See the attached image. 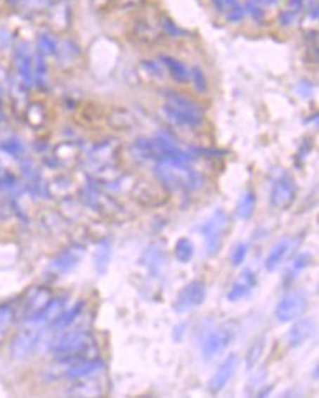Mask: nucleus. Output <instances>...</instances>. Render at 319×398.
Segmentation results:
<instances>
[{"mask_svg":"<svg viewBox=\"0 0 319 398\" xmlns=\"http://www.w3.org/2000/svg\"><path fill=\"white\" fill-rule=\"evenodd\" d=\"M72 22V8L69 0H57L48 7V24L54 30H67Z\"/></svg>","mask_w":319,"mask_h":398,"instance_id":"20","label":"nucleus"},{"mask_svg":"<svg viewBox=\"0 0 319 398\" xmlns=\"http://www.w3.org/2000/svg\"><path fill=\"white\" fill-rule=\"evenodd\" d=\"M44 338V325L41 323L27 321V325L22 326V328L14 335V338L11 340V355L15 360H27L29 357H32L37 348L41 347V342Z\"/></svg>","mask_w":319,"mask_h":398,"instance_id":"3","label":"nucleus"},{"mask_svg":"<svg viewBox=\"0 0 319 398\" xmlns=\"http://www.w3.org/2000/svg\"><path fill=\"white\" fill-rule=\"evenodd\" d=\"M84 253H86V248L84 246L74 245L65 248L64 251H60V253L48 263V271L57 276L72 273L74 269L79 267V263L84 259Z\"/></svg>","mask_w":319,"mask_h":398,"instance_id":"7","label":"nucleus"},{"mask_svg":"<svg viewBox=\"0 0 319 398\" xmlns=\"http://www.w3.org/2000/svg\"><path fill=\"white\" fill-rule=\"evenodd\" d=\"M245 11H246V15H249L252 20L258 22V24H263L266 20V12H264V7L258 6V4H254L252 0H247L245 4Z\"/></svg>","mask_w":319,"mask_h":398,"instance_id":"45","label":"nucleus"},{"mask_svg":"<svg viewBox=\"0 0 319 398\" xmlns=\"http://www.w3.org/2000/svg\"><path fill=\"white\" fill-rule=\"evenodd\" d=\"M119 144L114 139H104L97 143L91 151V161L100 167L114 166L112 162L117 159Z\"/></svg>","mask_w":319,"mask_h":398,"instance_id":"19","label":"nucleus"},{"mask_svg":"<svg viewBox=\"0 0 319 398\" xmlns=\"http://www.w3.org/2000/svg\"><path fill=\"white\" fill-rule=\"evenodd\" d=\"M247 253H249V245H247V243H237V245L233 248L231 255H229L233 267H241L247 258Z\"/></svg>","mask_w":319,"mask_h":398,"instance_id":"43","label":"nucleus"},{"mask_svg":"<svg viewBox=\"0 0 319 398\" xmlns=\"http://www.w3.org/2000/svg\"><path fill=\"white\" fill-rule=\"evenodd\" d=\"M291 245H292L291 238L286 236V238H281V240H279L276 245L273 246V250L269 251V255L266 256V259H264L266 271H276V269L281 267V263L286 259L287 253H289Z\"/></svg>","mask_w":319,"mask_h":398,"instance_id":"23","label":"nucleus"},{"mask_svg":"<svg viewBox=\"0 0 319 398\" xmlns=\"http://www.w3.org/2000/svg\"><path fill=\"white\" fill-rule=\"evenodd\" d=\"M164 104L171 105L177 110H184V113L194 114V116L204 117V108L201 103H197L193 97L183 94L177 91H164Z\"/></svg>","mask_w":319,"mask_h":398,"instance_id":"17","label":"nucleus"},{"mask_svg":"<svg viewBox=\"0 0 319 398\" xmlns=\"http://www.w3.org/2000/svg\"><path fill=\"white\" fill-rule=\"evenodd\" d=\"M229 226H231V221H229V214L224 210H216L209 219L204 221L199 233L206 238V255L209 258H214L221 251Z\"/></svg>","mask_w":319,"mask_h":398,"instance_id":"4","label":"nucleus"},{"mask_svg":"<svg viewBox=\"0 0 319 398\" xmlns=\"http://www.w3.org/2000/svg\"><path fill=\"white\" fill-rule=\"evenodd\" d=\"M189 82L193 84L194 89L201 92V94H206L207 89H209V82H207L206 72H204L199 65H193V68L189 69Z\"/></svg>","mask_w":319,"mask_h":398,"instance_id":"36","label":"nucleus"},{"mask_svg":"<svg viewBox=\"0 0 319 398\" xmlns=\"http://www.w3.org/2000/svg\"><path fill=\"white\" fill-rule=\"evenodd\" d=\"M254 4H258L261 7H276L279 0H252Z\"/></svg>","mask_w":319,"mask_h":398,"instance_id":"51","label":"nucleus"},{"mask_svg":"<svg viewBox=\"0 0 319 398\" xmlns=\"http://www.w3.org/2000/svg\"><path fill=\"white\" fill-rule=\"evenodd\" d=\"M0 114H2V96H0Z\"/></svg>","mask_w":319,"mask_h":398,"instance_id":"53","label":"nucleus"},{"mask_svg":"<svg viewBox=\"0 0 319 398\" xmlns=\"http://www.w3.org/2000/svg\"><path fill=\"white\" fill-rule=\"evenodd\" d=\"M256 203H258V196H256V193L252 191V189H246V191L242 193V196L239 198L237 206H236L237 219H241V221L251 219L252 214H254Z\"/></svg>","mask_w":319,"mask_h":398,"instance_id":"29","label":"nucleus"},{"mask_svg":"<svg viewBox=\"0 0 319 398\" xmlns=\"http://www.w3.org/2000/svg\"><path fill=\"white\" fill-rule=\"evenodd\" d=\"M256 285H258V276L252 273V269L249 268H245L241 273H239V276L236 278V281H234V285L231 286V290L228 291V302H241L242 298H246V296H249L252 293V290L256 288Z\"/></svg>","mask_w":319,"mask_h":398,"instance_id":"15","label":"nucleus"},{"mask_svg":"<svg viewBox=\"0 0 319 398\" xmlns=\"http://www.w3.org/2000/svg\"><path fill=\"white\" fill-rule=\"evenodd\" d=\"M148 0H110V7L114 11H121V12H134L141 11Z\"/></svg>","mask_w":319,"mask_h":398,"instance_id":"41","label":"nucleus"},{"mask_svg":"<svg viewBox=\"0 0 319 398\" xmlns=\"http://www.w3.org/2000/svg\"><path fill=\"white\" fill-rule=\"evenodd\" d=\"M37 47L39 52L42 56H54L57 54V49H59V42H57L56 34L52 30L44 29L37 35Z\"/></svg>","mask_w":319,"mask_h":398,"instance_id":"31","label":"nucleus"},{"mask_svg":"<svg viewBox=\"0 0 319 398\" xmlns=\"http://www.w3.org/2000/svg\"><path fill=\"white\" fill-rule=\"evenodd\" d=\"M157 22H159V27H161L164 35H169V37H183V35H185V30L181 29L169 15H166V14L159 15Z\"/></svg>","mask_w":319,"mask_h":398,"instance_id":"39","label":"nucleus"},{"mask_svg":"<svg viewBox=\"0 0 319 398\" xmlns=\"http://www.w3.org/2000/svg\"><path fill=\"white\" fill-rule=\"evenodd\" d=\"M56 161H59V165H64V162L72 161V159L77 158V148L74 144H60L57 146L56 153H54Z\"/></svg>","mask_w":319,"mask_h":398,"instance_id":"42","label":"nucleus"},{"mask_svg":"<svg viewBox=\"0 0 319 398\" xmlns=\"http://www.w3.org/2000/svg\"><path fill=\"white\" fill-rule=\"evenodd\" d=\"M24 116L32 129H41L44 124L47 122V109L42 103L34 101V103H29L27 108L24 109Z\"/></svg>","mask_w":319,"mask_h":398,"instance_id":"26","label":"nucleus"},{"mask_svg":"<svg viewBox=\"0 0 319 398\" xmlns=\"http://www.w3.org/2000/svg\"><path fill=\"white\" fill-rule=\"evenodd\" d=\"M17 309L12 303H4L0 304V342L6 337L7 331L11 330L12 323L15 320Z\"/></svg>","mask_w":319,"mask_h":398,"instance_id":"35","label":"nucleus"},{"mask_svg":"<svg viewBox=\"0 0 319 398\" xmlns=\"http://www.w3.org/2000/svg\"><path fill=\"white\" fill-rule=\"evenodd\" d=\"M14 64L19 81L24 84L25 87L34 86V54L30 52V47L27 42L19 41L14 46Z\"/></svg>","mask_w":319,"mask_h":398,"instance_id":"9","label":"nucleus"},{"mask_svg":"<svg viewBox=\"0 0 319 398\" xmlns=\"http://www.w3.org/2000/svg\"><path fill=\"white\" fill-rule=\"evenodd\" d=\"M164 37L161 27H159V22L149 17H137L131 25V39L134 42L145 44V46H152L157 44Z\"/></svg>","mask_w":319,"mask_h":398,"instance_id":"11","label":"nucleus"},{"mask_svg":"<svg viewBox=\"0 0 319 398\" xmlns=\"http://www.w3.org/2000/svg\"><path fill=\"white\" fill-rule=\"evenodd\" d=\"M104 368V361L100 358H84V360L77 361H70L67 368L62 371L64 378L69 380H79V378H86L92 377V375L99 373V371Z\"/></svg>","mask_w":319,"mask_h":398,"instance_id":"14","label":"nucleus"},{"mask_svg":"<svg viewBox=\"0 0 319 398\" xmlns=\"http://www.w3.org/2000/svg\"><path fill=\"white\" fill-rule=\"evenodd\" d=\"M143 261L152 275H159V273L166 268V253H164L162 248H159L157 245H152L144 253Z\"/></svg>","mask_w":319,"mask_h":398,"instance_id":"27","label":"nucleus"},{"mask_svg":"<svg viewBox=\"0 0 319 398\" xmlns=\"http://www.w3.org/2000/svg\"><path fill=\"white\" fill-rule=\"evenodd\" d=\"M91 7L97 12H104L110 7V0H91Z\"/></svg>","mask_w":319,"mask_h":398,"instance_id":"49","label":"nucleus"},{"mask_svg":"<svg viewBox=\"0 0 319 398\" xmlns=\"http://www.w3.org/2000/svg\"><path fill=\"white\" fill-rule=\"evenodd\" d=\"M154 174L159 186L171 193H194L204 186V176L190 165H177V162H156Z\"/></svg>","mask_w":319,"mask_h":398,"instance_id":"2","label":"nucleus"},{"mask_svg":"<svg viewBox=\"0 0 319 398\" xmlns=\"http://www.w3.org/2000/svg\"><path fill=\"white\" fill-rule=\"evenodd\" d=\"M139 68L150 81H162L164 74H166V70H164L159 60H143L139 64Z\"/></svg>","mask_w":319,"mask_h":398,"instance_id":"38","label":"nucleus"},{"mask_svg":"<svg viewBox=\"0 0 319 398\" xmlns=\"http://www.w3.org/2000/svg\"><path fill=\"white\" fill-rule=\"evenodd\" d=\"M94 377V375H92ZM70 395H77V397H92V395H100L99 390V383L94 382L91 377L86 378H79L77 383L70 388Z\"/></svg>","mask_w":319,"mask_h":398,"instance_id":"33","label":"nucleus"},{"mask_svg":"<svg viewBox=\"0 0 319 398\" xmlns=\"http://www.w3.org/2000/svg\"><path fill=\"white\" fill-rule=\"evenodd\" d=\"M159 62L169 76L174 79L177 84H188L189 82V68L184 64L183 60H179L177 57L164 54L159 57Z\"/></svg>","mask_w":319,"mask_h":398,"instance_id":"24","label":"nucleus"},{"mask_svg":"<svg viewBox=\"0 0 319 398\" xmlns=\"http://www.w3.org/2000/svg\"><path fill=\"white\" fill-rule=\"evenodd\" d=\"M162 114L171 124H174V126L181 127V129H185V131L201 129L204 121H206V117L194 116V114L184 113V110H177L167 104L162 105Z\"/></svg>","mask_w":319,"mask_h":398,"instance_id":"16","label":"nucleus"},{"mask_svg":"<svg viewBox=\"0 0 319 398\" xmlns=\"http://www.w3.org/2000/svg\"><path fill=\"white\" fill-rule=\"evenodd\" d=\"M212 7L221 17L231 24H239L246 19V11L239 0H211Z\"/></svg>","mask_w":319,"mask_h":398,"instance_id":"21","label":"nucleus"},{"mask_svg":"<svg viewBox=\"0 0 319 398\" xmlns=\"http://www.w3.org/2000/svg\"><path fill=\"white\" fill-rule=\"evenodd\" d=\"M52 298H54V296L51 295V291H48L46 286H35V288L30 290L27 296H25L24 304L20 307L22 320L24 321L35 320L39 313L47 307V303L51 302Z\"/></svg>","mask_w":319,"mask_h":398,"instance_id":"12","label":"nucleus"},{"mask_svg":"<svg viewBox=\"0 0 319 398\" xmlns=\"http://www.w3.org/2000/svg\"><path fill=\"white\" fill-rule=\"evenodd\" d=\"M48 348L52 355L59 360V364H70V361L96 357V340L91 331L82 326L59 335L48 345Z\"/></svg>","mask_w":319,"mask_h":398,"instance_id":"1","label":"nucleus"},{"mask_svg":"<svg viewBox=\"0 0 319 398\" xmlns=\"http://www.w3.org/2000/svg\"><path fill=\"white\" fill-rule=\"evenodd\" d=\"M0 149H2L4 153L11 154L12 158H20L22 154L25 153V146L22 144L19 139H15V138H12V139H8V141H4V143L0 144Z\"/></svg>","mask_w":319,"mask_h":398,"instance_id":"44","label":"nucleus"},{"mask_svg":"<svg viewBox=\"0 0 319 398\" xmlns=\"http://www.w3.org/2000/svg\"><path fill=\"white\" fill-rule=\"evenodd\" d=\"M132 154L141 161H154L157 162V151H156V144H154V139L148 138H139L134 141L131 148Z\"/></svg>","mask_w":319,"mask_h":398,"instance_id":"28","label":"nucleus"},{"mask_svg":"<svg viewBox=\"0 0 319 398\" xmlns=\"http://www.w3.org/2000/svg\"><path fill=\"white\" fill-rule=\"evenodd\" d=\"M309 153H311V146H309V148H308V146H303V148H301V149H299V156H298L299 161H301V162H303V161H304V159H306V156H308V154H309Z\"/></svg>","mask_w":319,"mask_h":398,"instance_id":"52","label":"nucleus"},{"mask_svg":"<svg viewBox=\"0 0 319 398\" xmlns=\"http://www.w3.org/2000/svg\"><path fill=\"white\" fill-rule=\"evenodd\" d=\"M110 251H112V248H110V243L109 241H102L99 248H97V253H96V267H97V271L100 273V275H104L105 269L109 267V261H110Z\"/></svg>","mask_w":319,"mask_h":398,"instance_id":"37","label":"nucleus"},{"mask_svg":"<svg viewBox=\"0 0 319 398\" xmlns=\"http://www.w3.org/2000/svg\"><path fill=\"white\" fill-rule=\"evenodd\" d=\"M207 288L201 280H193L184 286L183 290L177 293V298L172 303V309L177 315H184V313L193 312L197 307L206 302Z\"/></svg>","mask_w":319,"mask_h":398,"instance_id":"6","label":"nucleus"},{"mask_svg":"<svg viewBox=\"0 0 319 398\" xmlns=\"http://www.w3.org/2000/svg\"><path fill=\"white\" fill-rule=\"evenodd\" d=\"M298 17L299 14H294V12L291 11H285L281 12V15H279V22H281V25H285V27H291V25L296 24Z\"/></svg>","mask_w":319,"mask_h":398,"instance_id":"47","label":"nucleus"},{"mask_svg":"<svg viewBox=\"0 0 319 398\" xmlns=\"http://www.w3.org/2000/svg\"><path fill=\"white\" fill-rule=\"evenodd\" d=\"M194 253H196V246H194L193 240H189L185 236L177 240L174 246V256L179 263H189L194 258Z\"/></svg>","mask_w":319,"mask_h":398,"instance_id":"34","label":"nucleus"},{"mask_svg":"<svg viewBox=\"0 0 319 398\" xmlns=\"http://www.w3.org/2000/svg\"><path fill=\"white\" fill-rule=\"evenodd\" d=\"M233 342V331L228 326H219V328L212 330L211 333H207V337L204 338L201 345V355L206 361H211L212 358L219 357L226 348L229 347V343Z\"/></svg>","mask_w":319,"mask_h":398,"instance_id":"10","label":"nucleus"},{"mask_svg":"<svg viewBox=\"0 0 319 398\" xmlns=\"http://www.w3.org/2000/svg\"><path fill=\"white\" fill-rule=\"evenodd\" d=\"M105 122L112 131L116 132H127L136 126V117L129 109L126 108H114L109 110L105 116Z\"/></svg>","mask_w":319,"mask_h":398,"instance_id":"22","label":"nucleus"},{"mask_svg":"<svg viewBox=\"0 0 319 398\" xmlns=\"http://www.w3.org/2000/svg\"><path fill=\"white\" fill-rule=\"evenodd\" d=\"M316 333V323L313 320H299L286 333V343L289 348H299Z\"/></svg>","mask_w":319,"mask_h":398,"instance_id":"18","label":"nucleus"},{"mask_svg":"<svg viewBox=\"0 0 319 398\" xmlns=\"http://www.w3.org/2000/svg\"><path fill=\"white\" fill-rule=\"evenodd\" d=\"M296 193H298V189H296L294 179L291 176L282 174L274 181L269 201H271V206L276 207V210H289L296 199Z\"/></svg>","mask_w":319,"mask_h":398,"instance_id":"8","label":"nucleus"},{"mask_svg":"<svg viewBox=\"0 0 319 398\" xmlns=\"http://www.w3.org/2000/svg\"><path fill=\"white\" fill-rule=\"evenodd\" d=\"M306 309H308V295L304 290H296L279 300L276 309H274V316L278 321L289 323L303 316Z\"/></svg>","mask_w":319,"mask_h":398,"instance_id":"5","label":"nucleus"},{"mask_svg":"<svg viewBox=\"0 0 319 398\" xmlns=\"http://www.w3.org/2000/svg\"><path fill=\"white\" fill-rule=\"evenodd\" d=\"M84 307H86V302L84 300H79V302H75L72 307H65L62 312L57 315L54 320H52L48 325H51L52 330L56 331H60V330H67L72 323L77 320V316L81 315Z\"/></svg>","mask_w":319,"mask_h":398,"instance_id":"25","label":"nucleus"},{"mask_svg":"<svg viewBox=\"0 0 319 398\" xmlns=\"http://www.w3.org/2000/svg\"><path fill=\"white\" fill-rule=\"evenodd\" d=\"M185 328H188V325H185V323H179V325L176 326V328H174V340H176V342H181V340H183L184 333H185Z\"/></svg>","mask_w":319,"mask_h":398,"instance_id":"50","label":"nucleus"},{"mask_svg":"<svg viewBox=\"0 0 319 398\" xmlns=\"http://www.w3.org/2000/svg\"><path fill=\"white\" fill-rule=\"evenodd\" d=\"M264 352V338H258L256 342H252V345L247 348L246 353V366L247 368H254L258 365V361L261 360V355Z\"/></svg>","mask_w":319,"mask_h":398,"instance_id":"40","label":"nucleus"},{"mask_svg":"<svg viewBox=\"0 0 319 398\" xmlns=\"http://www.w3.org/2000/svg\"><path fill=\"white\" fill-rule=\"evenodd\" d=\"M304 7H306V0H291L289 6H287V11L301 15V12H303Z\"/></svg>","mask_w":319,"mask_h":398,"instance_id":"48","label":"nucleus"},{"mask_svg":"<svg viewBox=\"0 0 319 398\" xmlns=\"http://www.w3.org/2000/svg\"><path fill=\"white\" fill-rule=\"evenodd\" d=\"M266 377H268V370L266 368H261L259 371H256L254 375H251V378H249V382H247V393H251L254 392V390H258V388L261 387V383L264 382Z\"/></svg>","mask_w":319,"mask_h":398,"instance_id":"46","label":"nucleus"},{"mask_svg":"<svg viewBox=\"0 0 319 398\" xmlns=\"http://www.w3.org/2000/svg\"><path fill=\"white\" fill-rule=\"evenodd\" d=\"M56 56L62 65H72L81 59V49L74 41H65L64 44H59Z\"/></svg>","mask_w":319,"mask_h":398,"instance_id":"30","label":"nucleus"},{"mask_svg":"<svg viewBox=\"0 0 319 398\" xmlns=\"http://www.w3.org/2000/svg\"><path fill=\"white\" fill-rule=\"evenodd\" d=\"M311 263H313V255L309 253V251H303V253L296 256L294 261H292L291 268L287 269L286 273V285H289L291 280H294V278L298 276L299 273H303L306 268L311 267Z\"/></svg>","mask_w":319,"mask_h":398,"instance_id":"32","label":"nucleus"},{"mask_svg":"<svg viewBox=\"0 0 319 398\" xmlns=\"http://www.w3.org/2000/svg\"><path fill=\"white\" fill-rule=\"evenodd\" d=\"M239 366V357L236 353H231L226 360L218 366V370L214 371L209 383H207V390L211 393H219L223 388H226V385L229 383V380L233 378V375L236 373Z\"/></svg>","mask_w":319,"mask_h":398,"instance_id":"13","label":"nucleus"}]
</instances>
